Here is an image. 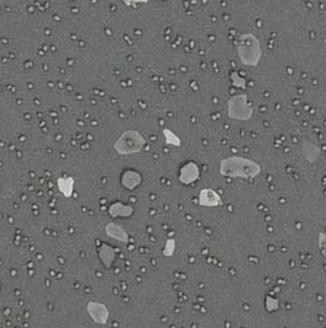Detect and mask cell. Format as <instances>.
<instances>
[{
	"instance_id": "cell-5",
	"label": "cell",
	"mask_w": 326,
	"mask_h": 328,
	"mask_svg": "<svg viewBox=\"0 0 326 328\" xmlns=\"http://www.w3.org/2000/svg\"><path fill=\"white\" fill-rule=\"evenodd\" d=\"M87 312L90 315V317L92 318L93 322L98 324H106L109 320V310L107 308V305L98 301H91L87 302Z\"/></svg>"
},
{
	"instance_id": "cell-7",
	"label": "cell",
	"mask_w": 326,
	"mask_h": 328,
	"mask_svg": "<svg viewBox=\"0 0 326 328\" xmlns=\"http://www.w3.org/2000/svg\"><path fill=\"white\" fill-rule=\"evenodd\" d=\"M200 207L206 208H215L222 205V198L217 192L213 191L211 188H203L199 192V197H197Z\"/></svg>"
},
{
	"instance_id": "cell-12",
	"label": "cell",
	"mask_w": 326,
	"mask_h": 328,
	"mask_svg": "<svg viewBox=\"0 0 326 328\" xmlns=\"http://www.w3.org/2000/svg\"><path fill=\"white\" fill-rule=\"evenodd\" d=\"M302 152H303L307 161L315 162L319 159L320 154H321V150H320L319 146H316L315 144L309 142V140H303V143H302Z\"/></svg>"
},
{
	"instance_id": "cell-14",
	"label": "cell",
	"mask_w": 326,
	"mask_h": 328,
	"mask_svg": "<svg viewBox=\"0 0 326 328\" xmlns=\"http://www.w3.org/2000/svg\"><path fill=\"white\" fill-rule=\"evenodd\" d=\"M162 133H163L164 140H166V144H168V145L177 146V148H179V146L182 145L181 138L177 136L174 132L168 129V128H164V129L162 130Z\"/></svg>"
},
{
	"instance_id": "cell-8",
	"label": "cell",
	"mask_w": 326,
	"mask_h": 328,
	"mask_svg": "<svg viewBox=\"0 0 326 328\" xmlns=\"http://www.w3.org/2000/svg\"><path fill=\"white\" fill-rule=\"evenodd\" d=\"M106 235L108 237L114 238V240H118L123 244H128L129 242V234L126 231V229L123 226L119 225V224L111 222L106 225Z\"/></svg>"
},
{
	"instance_id": "cell-9",
	"label": "cell",
	"mask_w": 326,
	"mask_h": 328,
	"mask_svg": "<svg viewBox=\"0 0 326 328\" xmlns=\"http://www.w3.org/2000/svg\"><path fill=\"white\" fill-rule=\"evenodd\" d=\"M141 181V174L138 171L134 170H128L121 176V185H123V187H126L127 189H129V191H133V189H135L136 187L140 186Z\"/></svg>"
},
{
	"instance_id": "cell-3",
	"label": "cell",
	"mask_w": 326,
	"mask_h": 328,
	"mask_svg": "<svg viewBox=\"0 0 326 328\" xmlns=\"http://www.w3.org/2000/svg\"><path fill=\"white\" fill-rule=\"evenodd\" d=\"M146 145V139L139 130L128 129L115 140L114 151L119 155H132L141 152Z\"/></svg>"
},
{
	"instance_id": "cell-19",
	"label": "cell",
	"mask_w": 326,
	"mask_h": 328,
	"mask_svg": "<svg viewBox=\"0 0 326 328\" xmlns=\"http://www.w3.org/2000/svg\"><path fill=\"white\" fill-rule=\"evenodd\" d=\"M127 7H132V5H136V4H147L150 0H121Z\"/></svg>"
},
{
	"instance_id": "cell-17",
	"label": "cell",
	"mask_w": 326,
	"mask_h": 328,
	"mask_svg": "<svg viewBox=\"0 0 326 328\" xmlns=\"http://www.w3.org/2000/svg\"><path fill=\"white\" fill-rule=\"evenodd\" d=\"M231 80H232L233 85L236 88H239V89H245V79H243L242 76H240L238 73L237 72H233L232 74H231Z\"/></svg>"
},
{
	"instance_id": "cell-16",
	"label": "cell",
	"mask_w": 326,
	"mask_h": 328,
	"mask_svg": "<svg viewBox=\"0 0 326 328\" xmlns=\"http://www.w3.org/2000/svg\"><path fill=\"white\" fill-rule=\"evenodd\" d=\"M265 308H266V310L269 312L276 311V310H279V308H280L279 300L275 299V297L267 296L266 299H265Z\"/></svg>"
},
{
	"instance_id": "cell-10",
	"label": "cell",
	"mask_w": 326,
	"mask_h": 328,
	"mask_svg": "<svg viewBox=\"0 0 326 328\" xmlns=\"http://www.w3.org/2000/svg\"><path fill=\"white\" fill-rule=\"evenodd\" d=\"M108 214L111 215V217H113V219L118 216L129 217L134 214V208L129 204H123L121 202H117V203H113L109 207Z\"/></svg>"
},
{
	"instance_id": "cell-11",
	"label": "cell",
	"mask_w": 326,
	"mask_h": 328,
	"mask_svg": "<svg viewBox=\"0 0 326 328\" xmlns=\"http://www.w3.org/2000/svg\"><path fill=\"white\" fill-rule=\"evenodd\" d=\"M58 191H59L65 198H71L72 193H74L75 179L71 176H64L59 177L57 180Z\"/></svg>"
},
{
	"instance_id": "cell-15",
	"label": "cell",
	"mask_w": 326,
	"mask_h": 328,
	"mask_svg": "<svg viewBox=\"0 0 326 328\" xmlns=\"http://www.w3.org/2000/svg\"><path fill=\"white\" fill-rule=\"evenodd\" d=\"M175 240L174 238H168L166 241V245H164V250H163V256L164 257H172L174 254L175 251Z\"/></svg>"
},
{
	"instance_id": "cell-1",
	"label": "cell",
	"mask_w": 326,
	"mask_h": 328,
	"mask_svg": "<svg viewBox=\"0 0 326 328\" xmlns=\"http://www.w3.org/2000/svg\"><path fill=\"white\" fill-rule=\"evenodd\" d=\"M261 173L257 161L243 156H228L220 161V174L228 179L253 180Z\"/></svg>"
},
{
	"instance_id": "cell-13",
	"label": "cell",
	"mask_w": 326,
	"mask_h": 328,
	"mask_svg": "<svg viewBox=\"0 0 326 328\" xmlns=\"http://www.w3.org/2000/svg\"><path fill=\"white\" fill-rule=\"evenodd\" d=\"M99 258L106 268H111L112 263L114 262L115 258V250L112 246H109V245L103 244L99 247Z\"/></svg>"
},
{
	"instance_id": "cell-2",
	"label": "cell",
	"mask_w": 326,
	"mask_h": 328,
	"mask_svg": "<svg viewBox=\"0 0 326 328\" xmlns=\"http://www.w3.org/2000/svg\"><path fill=\"white\" fill-rule=\"evenodd\" d=\"M237 54L243 65L258 67L263 56V50L257 36L253 33H243L237 43Z\"/></svg>"
},
{
	"instance_id": "cell-18",
	"label": "cell",
	"mask_w": 326,
	"mask_h": 328,
	"mask_svg": "<svg viewBox=\"0 0 326 328\" xmlns=\"http://www.w3.org/2000/svg\"><path fill=\"white\" fill-rule=\"evenodd\" d=\"M318 246H319V250H320V253H321V256L324 257V258H326V232L321 231L319 234Z\"/></svg>"
},
{
	"instance_id": "cell-4",
	"label": "cell",
	"mask_w": 326,
	"mask_h": 328,
	"mask_svg": "<svg viewBox=\"0 0 326 328\" xmlns=\"http://www.w3.org/2000/svg\"><path fill=\"white\" fill-rule=\"evenodd\" d=\"M254 115V110L248 101V95H234L227 102V116L234 121L246 122L250 121Z\"/></svg>"
},
{
	"instance_id": "cell-6",
	"label": "cell",
	"mask_w": 326,
	"mask_h": 328,
	"mask_svg": "<svg viewBox=\"0 0 326 328\" xmlns=\"http://www.w3.org/2000/svg\"><path fill=\"white\" fill-rule=\"evenodd\" d=\"M179 182L183 185H191L200 179V168L196 162L189 161L181 168L178 174Z\"/></svg>"
}]
</instances>
